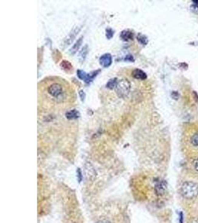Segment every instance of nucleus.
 Listing matches in <instances>:
<instances>
[{"mask_svg": "<svg viewBox=\"0 0 198 223\" xmlns=\"http://www.w3.org/2000/svg\"><path fill=\"white\" fill-rule=\"evenodd\" d=\"M184 144L189 152L198 155V122L188 124L184 129Z\"/></svg>", "mask_w": 198, "mask_h": 223, "instance_id": "obj_1", "label": "nucleus"}, {"mask_svg": "<svg viewBox=\"0 0 198 223\" xmlns=\"http://www.w3.org/2000/svg\"><path fill=\"white\" fill-rule=\"evenodd\" d=\"M88 45H85L83 47L82 50L80 51V54H79V60L81 63H84L85 59H86V57L88 55Z\"/></svg>", "mask_w": 198, "mask_h": 223, "instance_id": "obj_13", "label": "nucleus"}, {"mask_svg": "<svg viewBox=\"0 0 198 223\" xmlns=\"http://www.w3.org/2000/svg\"><path fill=\"white\" fill-rule=\"evenodd\" d=\"M83 36L80 37L79 39H77V40L76 41V43L73 44V46L71 47V48L70 49L69 51V54L71 55H74L77 52V51L79 50V48H80L81 45L83 44Z\"/></svg>", "mask_w": 198, "mask_h": 223, "instance_id": "obj_9", "label": "nucleus"}, {"mask_svg": "<svg viewBox=\"0 0 198 223\" xmlns=\"http://www.w3.org/2000/svg\"><path fill=\"white\" fill-rule=\"evenodd\" d=\"M181 193L186 199H194L198 195V185L193 182H186L181 187Z\"/></svg>", "mask_w": 198, "mask_h": 223, "instance_id": "obj_2", "label": "nucleus"}, {"mask_svg": "<svg viewBox=\"0 0 198 223\" xmlns=\"http://www.w3.org/2000/svg\"><path fill=\"white\" fill-rule=\"evenodd\" d=\"M124 60H125V61H130V62L131 61V62H134V57H133V56H132V55L128 54V55H127L126 57H125V59H124Z\"/></svg>", "mask_w": 198, "mask_h": 223, "instance_id": "obj_20", "label": "nucleus"}, {"mask_svg": "<svg viewBox=\"0 0 198 223\" xmlns=\"http://www.w3.org/2000/svg\"><path fill=\"white\" fill-rule=\"evenodd\" d=\"M77 179H78L79 182H81L83 180V174H82V171L80 168L77 169Z\"/></svg>", "mask_w": 198, "mask_h": 223, "instance_id": "obj_18", "label": "nucleus"}, {"mask_svg": "<svg viewBox=\"0 0 198 223\" xmlns=\"http://www.w3.org/2000/svg\"><path fill=\"white\" fill-rule=\"evenodd\" d=\"M131 90V83L125 78L119 80L117 86L115 88L116 93L120 98H125L128 95Z\"/></svg>", "mask_w": 198, "mask_h": 223, "instance_id": "obj_3", "label": "nucleus"}, {"mask_svg": "<svg viewBox=\"0 0 198 223\" xmlns=\"http://www.w3.org/2000/svg\"><path fill=\"white\" fill-rule=\"evenodd\" d=\"M100 65L104 68H107V67H109L111 65L112 63V56L110 54L106 53L102 54L101 57H100Z\"/></svg>", "mask_w": 198, "mask_h": 223, "instance_id": "obj_7", "label": "nucleus"}, {"mask_svg": "<svg viewBox=\"0 0 198 223\" xmlns=\"http://www.w3.org/2000/svg\"><path fill=\"white\" fill-rule=\"evenodd\" d=\"M167 189V183L165 181H160L156 184L155 186V192L157 195L161 196L165 193Z\"/></svg>", "mask_w": 198, "mask_h": 223, "instance_id": "obj_8", "label": "nucleus"}, {"mask_svg": "<svg viewBox=\"0 0 198 223\" xmlns=\"http://www.w3.org/2000/svg\"><path fill=\"white\" fill-rule=\"evenodd\" d=\"M120 38L124 41H129L134 39V33L128 30H123L120 33Z\"/></svg>", "mask_w": 198, "mask_h": 223, "instance_id": "obj_12", "label": "nucleus"}, {"mask_svg": "<svg viewBox=\"0 0 198 223\" xmlns=\"http://www.w3.org/2000/svg\"><path fill=\"white\" fill-rule=\"evenodd\" d=\"M48 93L54 98H61L63 95V85L59 83H53L48 87Z\"/></svg>", "mask_w": 198, "mask_h": 223, "instance_id": "obj_4", "label": "nucleus"}, {"mask_svg": "<svg viewBox=\"0 0 198 223\" xmlns=\"http://www.w3.org/2000/svg\"><path fill=\"white\" fill-rule=\"evenodd\" d=\"M132 76L137 80H144L147 78V75L145 72H144L142 70L139 69V68H136L132 71Z\"/></svg>", "mask_w": 198, "mask_h": 223, "instance_id": "obj_10", "label": "nucleus"}, {"mask_svg": "<svg viewBox=\"0 0 198 223\" xmlns=\"http://www.w3.org/2000/svg\"><path fill=\"white\" fill-rule=\"evenodd\" d=\"M114 35V31L112 28H108L105 29V36H106L107 39L111 40Z\"/></svg>", "mask_w": 198, "mask_h": 223, "instance_id": "obj_17", "label": "nucleus"}, {"mask_svg": "<svg viewBox=\"0 0 198 223\" xmlns=\"http://www.w3.org/2000/svg\"><path fill=\"white\" fill-rule=\"evenodd\" d=\"M179 223H183V212L179 213Z\"/></svg>", "mask_w": 198, "mask_h": 223, "instance_id": "obj_21", "label": "nucleus"}, {"mask_svg": "<svg viewBox=\"0 0 198 223\" xmlns=\"http://www.w3.org/2000/svg\"><path fill=\"white\" fill-rule=\"evenodd\" d=\"M195 168H196V170L198 171V160L196 162V163H195Z\"/></svg>", "mask_w": 198, "mask_h": 223, "instance_id": "obj_23", "label": "nucleus"}, {"mask_svg": "<svg viewBox=\"0 0 198 223\" xmlns=\"http://www.w3.org/2000/svg\"><path fill=\"white\" fill-rule=\"evenodd\" d=\"M137 40H138L139 43H140V44L143 45V46L147 45L148 42V38L146 37H145V35L142 34V33H138V34H137Z\"/></svg>", "mask_w": 198, "mask_h": 223, "instance_id": "obj_16", "label": "nucleus"}, {"mask_svg": "<svg viewBox=\"0 0 198 223\" xmlns=\"http://www.w3.org/2000/svg\"><path fill=\"white\" fill-rule=\"evenodd\" d=\"M100 71V70H97V71H93V72L90 74H87L85 71H83V70L78 69L77 71V77L80 79V80H83L85 83H90V82H92V80H94V78L98 75L99 72Z\"/></svg>", "mask_w": 198, "mask_h": 223, "instance_id": "obj_6", "label": "nucleus"}, {"mask_svg": "<svg viewBox=\"0 0 198 223\" xmlns=\"http://www.w3.org/2000/svg\"><path fill=\"white\" fill-rule=\"evenodd\" d=\"M65 117L68 120H76L80 117V113L77 110H71L65 113Z\"/></svg>", "mask_w": 198, "mask_h": 223, "instance_id": "obj_11", "label": "nucleus"}, {"mask_svg": "<svg viewBox=\"0 0 198 223\" xmlns=\"http://www.w3.org/2000/svg\"><path fill=\"white\" fill-rule=\"evenodd\" d=\"M193 2H196V3H197V4H198V1H193Z\"/></svg>", "mask_w": 198, "mask_h": 223, "instance_id": "obj_24", "label": "nucleus"}, {"mask_svg": "<svg viewBox=\"0 0 198 223\" xmlns=\"http://www.w3.org/2000/svg\"><path fill=\"white\" fill-rule=\"evenodd\" d=\"M97 223H111V222H109V221L108 220H105V219H103V220L98 221Z\"/></svg>", "mask_w": 198, "mask_h": 223, "instance_id": "obj_22", "label": "nucleus"}, {"mask_svg": "<svg viewBox=\"0 0 198 223\" xmlns=\"http://www.w3.org/2000/svg\"><path fill=\"white\" fill-rule=\"evenodd\" d=\"M81 28L82 27L80 26H75L74 28H73V30L67 35V37L63 40V43H62L63 48H66V47H68L69 45H70L72 43H73V41L74 40L75 38H76V37L80 31Z\"/></svg>", "mask_w": 198, "mask_h": 223, "instance_id": "obj_5", "label": "nucleus"}, {"mask_svg": "<svg viewBox=\"0 0 198 223\" xmlns=\"http://www.w3.org/2000/svg\"><path fill=\"white\" fill-rule=\"evenodd\" d=\"M60 66H61V68H63V70H65V71H70V70H72V68H73V66H72L71 63H70L69 61H68V60H63V61H62L61 64H60Z\"/></svg>", "mask_w": 198, "mask_h": 223, "instance_id": "obj_15", "label": "nucleus"}, {"mask_svg": "<svg viewBox=\"0 0 198 223\" xmlns=\"http://www.w3.org/2000/svg\"><path fill=\"white\" fill-rule=\"evenodd\" d=\"M79 95H80V98L81 99V100L83 102L85 101V98H86V95H85V92L83 91V90H80L79 92Z\"/></svg>", "mask_w": 198, "mask_h": 223, "instance_id": "obj_19", "label": "nucleus"}, {"mask_svg": "<svg viewBox=\"0 0 198 223\" xmlns=\"http://www.w3.org/2000/svg\"><path fill=\"white\" fill-rule=\"evenodd\" d=\"M118 81L119 80L117 78L110 79L108 81V83H106V88L109 89H114L117 86Z\"/></svg>", "mask_w": 198, "mask_h": 223, "instance_id": "obj_14", "label": "nucleus"}]
</instances>
